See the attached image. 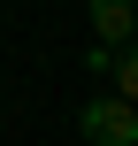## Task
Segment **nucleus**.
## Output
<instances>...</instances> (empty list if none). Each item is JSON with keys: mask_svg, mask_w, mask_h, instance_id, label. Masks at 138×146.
<instances>
[{"mask_svg": "<svg viewBox=\"0 0 138 146\" xmlns=\"http://www.w3.org/2000/svg\"><path fill=\"white\" fill-rule=\"evenodd\" d=\"M108 77H115V100H131V108H138V46H131V54H115Z\"/></svg>", "mask_w": 138, "mask_h": 146, "instance_id": "obj_3", "label": "nucleus"}, {"mask_svg": "<svg viewBox=\"0 0 138 146\" xmlns=\"http://www.w3.org/2000/svg\"><path fill=\"white\" fill-rule=\"evenodd\" d=\"M138 15H131V0H92V38H100V46H108V54H131L138 38Z\"/></svg>", "mask_w": 138, "mask_h": 146, "instance_id": "obj_2", "label": "nucleus"}, {"mask_svg": "<svg viewBox=\"0 0 138 146\" xmlns=\"http://www.w3.org/2000/svg\"><path fill=\"white\" fill-rule=\"evenodd\" d=\"M77 131H85V146H138V108L115 100V92H100V100H85Z\"/></svg>", "mask_w": 138, "mask_h": 146, "instance_id": "obj_1", "label": "nucleus"}]
</instances>
